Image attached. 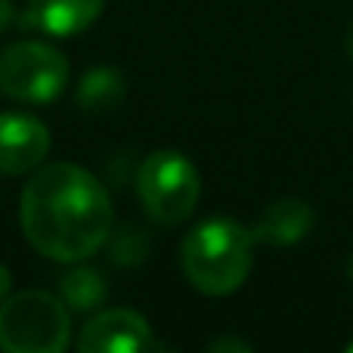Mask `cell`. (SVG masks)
Returning a JSON list of instances; mask_svg holds the SVG:
<instances>
[{"mask_svg": "<svg viewBox=\"0 0 353 353\" xmlns=\"http://www.w3.org/2000/svg\"><path fill=\"white\" fill-rule=\"evenodd\" d=\"M137 195L146 217L159 226H176L189 220L201 195L195 165L176 149H159L146 155L137 171Z\"/></svg>", "mask_w": 353, "mask_h": 353, "instance_id": "277c9868", "label": "cell"}, {"mask_svg": "<svg viewBox=\"0 0 353 353\" xmlns=\"http://www.w3.org/2000/svg\"><path fill=\"white\" fill-rule=\"evenodd\" d=\"M50 130L34 115L0 112V174L19 176L28 174L47 159Z\"/></svg>", "mask_w": 353, "mask_h": 353, "instance_id": "52a82bcc", "label": "cell"}, {"mask_svg": "<svg viewBox=\"0 0 353 353\" xmlns=\"http://www.w3.org/2000/svg\"><path fill=\"white\" fill-rule=\"evenodd\" d=\"M149 248H152L149 236L134 223L112 230L109 236V261L115 267H137V263H143L149 257Z\"/></svg>", "mask_w": 353, "mask_h": 353, "instance_id": "7c38bea8", "label": "cell"}, {"mask_svg": "<svg viewBox=\"0 0 353 353\" xmlns=\"http://www.w3.org/2000/svg\"><path fill=\"white\" fill-rule=\"evenodd\" d=\"M19 220L37 254L59 263L93 257L115 230L109 189L68 161L41 168L22 189Z\"/></svg>", "mask_w": 353, "mask_h": 353, "instance_id": "6da1fadb", "label": "cell"}, {"mask_svg": "<svg viewBox=\"0 0 353 353\" xmlns=\"http://www.w3.org/2000/svg\"><path fill=\"white\" fill-rule=\"evenodd\" d=\"M72 341V310L50 292H19L0 304L3 353H62Z\"/></svg>", "mask_w": 353, "mask_h": 353, "instance_id": "3957f363", "label": "cell"}, {"mask_svg": "<svg viewBox=\"0 0 353 353\" xmlns=\"http://www.w3.org/2000/svg\"><path fill=\"white\" fill-rule=\"evenodd\" d=\"M254 236L230 217H214L199 223L180 245V263L189 285L201 294H232L251 273Z\"/></svg>", "mask_w": 353, "mask_h": 353, "instance_id": "7a4b0ae2", "label": "cell"}, {"mask_svg": "<svg viewBox=\"0 0 353 353\" xmlns=\"http://www.w3.org/2000/svg\"><path fill=\"white\" fill-rule=\"evenodd\" d=\"M10 292H12V273L3 267V263H0V304L10 298Z\"/></svg>", "mask_w": 353, "mask_h": 353, "instance_id": "9a60e30c", "label": "cell"}, {"mask_svg": "<svg viewBox=\"0 0 353 353\" xmlns=\"http://www.w3.org/2000/svg\"><path fill=\"white\" fill-rule=\"evenodd\" d=\"M68 59L41 41H19L0 53V93L16 103L47 105L68 87Z\"/></svg>", "mask_w": 353, "mask_h": 353, "instance_id": "5b68a950", "label": "cell"}, {"mask_svg": "<svg viewBox=\"0 0 353 353\" xmlns=\"http://www.w3.org/2000/svg\"><path fill=\"white\" fill-rule=\"evenodd\" d=\"M12 19H16V6H12V0H0V34L12 25Z\"/></svg>", "mask_w": 353, "mask_h": 353, "instance_id": "5bb4252c", "label": "cell"}, {"mask_svg": "<svg viewBox=\"0 0 353 353\" xmlns=\"http://www.w3.org/2000/svg\"><path fill=\"white\" fill-rule=\"evenodd\" d=\"M347 56H350V62H353V25H350V31H347Z\"/></svg>", "mask_w": 353, "mask_h": 353, "instance_id": "2e32d148", "label": "cell"}, {"mask_svg": "<svg viewBox=\"0 0 353 353\" xmlns=\"http://www.w3.org/2000/svg\"><path fill=\"white\" fill-rule=\"evenodd\" d=\"M59 298L72 313H90L105 304L109 298V282L99 270L72 267L65 276H59Z\"/></svg>", "mask_w": 353, "mask_h": 353, "instance_id": "8fae6325", "label": "cell"}, {"mask_svg": "<svg viewBox=\"0 0 353 353\" xmlns=\"http://www.w3.org/2000/svg\"><path fill=\"white\" fill-rule=\"evenodd\" d=\"M152 347L155 341L146 316H140L130 307H112V310L97 313L78 338L81 353H140Z\"/></svg>", "mask_w": 353, "mask_h": 353, "instance_id": "8992f818", "label": "cell"}, {"mask_svg": "<svg viewBox=\"0 0 353 353\" xmlns=\"http://www.w3.org/2000/svg\"><path fill=\"white\" fill-rule=\"evenodd\" d=\"M347 350H350V353H353V341H350V344H347Z\"/></svg>", "mask_w": 353, "mask_h": 353, "instance_id": "ac0fdd59", "label": "cell"}, {"mask_svg": "<svg viewBox=\"0 0 353 353\" xmlns=\"http://www.w3.org/2000/svg\"><path fill=\"white\" fill-rule=\"evenodd\" d=\"M313 223L316 214L304 199H279L257 214V220L251 223V236L263 245H294L313 230Z\"/></svg>", "mask_w": 353, "mask_h": 353, "instance_id": "ba28073f", "label": "cell"}, {"mask_svg": "<svg viewBox=\"0 0 353 353\" xmlns=\"http://www.w3.org/2000/svg\"><path fill=\"white\" fill-rule=\"evenodd\" d=\"M124 93H128V84H124V74L118 68H109V65H99V68H90V72L81 78L78 84V105L90 115H103V112H112L121 105Z\"/></svg>", "mask_w": 353, "mask_h": 353, "instance_id": "30bf717a", "label": "cell"}, {"mask_svg": "<svg viewBox=\"0 0 353 353\" xmlns=\"http://www.w3.org/2000/svg\"><path fill=\"white\" fill-rule=\"evenodd\" d=\"M105 0H28L25 22L50 37H74L99 19Z\"/></svg>", "mask_w": 353, "mask_h": 353, "instance_id": "9c48e42d", "label": "cell"}, {"mask_svg": "<svg viewBox=\"0 0 353 353\" xmlns=\"http://www.w3.org/2000/svg\"><path fill=\"white\" fill-rule=\"evenodd\" d=\"M347 279H350V285H353V257H350V263H347Z\"/></svg>", "mask_w": 353, "mask_h": 353, "instance_id": "e0dca14e", "label": "cell"}, {"mask_svg": "<svg viewBox=\"0 0 353 353\" xmlns=\"http://www.w3.org/2000/svg\"><path fill=\"white\" fill-rule=\"evenodd\" d=\"M208 350H242V353H248L251 344L236 341V338H220V341H211V344H208Z\"/></svg>", "mask_w": 353, "mask_h": 353, "instance_id": "4fadbf2b", "label": "cell"}]
</instances>
